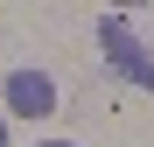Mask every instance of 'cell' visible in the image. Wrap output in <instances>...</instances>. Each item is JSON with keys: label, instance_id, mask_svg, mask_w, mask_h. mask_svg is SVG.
Returning <instances> with one entry per match:
<instances>
[{"label": "cell", "instance_id": "7a4b0ae2", "mask_svg": "<svg viewBox=\"0 0 154 147\" xmlns=\"http://www.w3.org/2000/svg\"><path fill=\"white\" fill-rule=\"evenodd\" d=\"M7 112H21V119H49V112H56V84H49L42 70H14V77H7Z\"/></svg>", "mask_w": 154, "mask_h": 147}, {"label": "cell", "instance_id": "277c9868", "mask_svg": "<svg viewBox=\"0 0 154 147\" xmlns=\"http://www.w3.org/2000/svg\"><path fill=\"white\" fill-rule=\"evenodd\" d=\"M42 147H70V140H42Z\"/></svg>", "mask_w": 154, "mask_h": 147}, {"label": "cell", "instance_id": "6da1fadb", "mask_svg": "<svg viewBox=\"0 0 154 147\" xmlns=\"http://www.w3.org/2000/svg\"><path fill=\"white\" fill-rule=\"evenodd\" d=\"M98 49H105V63L119 70L126 84L154 91V56H147V42L133 35V21H126V14H105V21H98Z\"/></svg>", "mask_w": 154, "mask_h": 147}, {"label": "cell", "instance_id": "3957f363", "mask_svg": "<svg viewBox=\"0 0 154 147\" xmlns=\"http://www.w3.org/2000/svg\"><path fill=\"white\" fill-rule=\"evenodd\" d=\"M0 147H7V112H0Z\"/></svg>", "mask_w": 154, "mask_h": 147}]
</instances>
